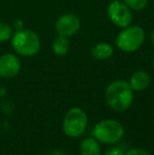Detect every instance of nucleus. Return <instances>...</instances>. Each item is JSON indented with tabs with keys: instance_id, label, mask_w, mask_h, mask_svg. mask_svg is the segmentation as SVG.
<instances>
[{
	"instance_id": "423d86ee",
	"label": "nucleus",
	"mask_w": 154,
	"mask_h": 155,
	"mask_svg": "<svg viewBox=\"0 0 154 155\" xmlns=\"http://www.w3.org/2000/svg\"><path fill=\"white\" fill-rule=\"evenodd\" d=\"M107 14L110 20L121 29L130 25L132 22V10L120 0L110 2L107 8Z\"/></svg>"
},
{
	"instance_id": "4468645a",
	"label": "nucleus",
	"mask_w": 154,
	"mask_h": 155,
	"mask_svg": "<svg viewBox=\"0 0 154 155\" xmlns=\"http://www.w3.org/2000/svg\"><path fill=\"white\" fill-rule=\"evenodd\" d=\"M132 11H143L148 4V0H123Z\"/></svg>"
},
{
	"instance_id": "f257e3e1",
	"label": "nucleus",
	"mask_w": 154,
	"mask_h": 155,
	"mask_svg": "<svg viewBox=\"0 0 154 155\" xmlns=\"http://www.w3.org/2000/svg\"><path fill=\"white\" fill-rule=\"evenodd\" d=\"M105 98L112 110L123 112L131 107L134 94L129 82L125 80H115L107 87Z\"/></svg>"
},
{
	"instance_id": "ddd939ff",
	"label": "nucleus",
	"mask_w": 154,
	"mask_h": 155,
	"mask_svg": "<svg viewBox=\"0 0 154 155\" xmlns=\"http://www.w3.org/2000/svg\"><path fill=\"white\" fill-rule=\"evenodd\" d=\"M13 36V30L10 25L0 22V42H5Z\"/></svg>"
},
{
	"instance_id": "20e7f679",
	"label": "nucleus",
	"mask_w": 154,
	"mask_h": 155,
	"mask_svg": "<svg viewBox=\"0 0 154 155\" xmlns=\"http://www.w3.org/2000/svg\"><path fill=\"white\" fill-rule=\"evenodd\" d=\"M123 127L119 121L114 119H103L95 124L93 129V136L96 140L107 145L116 143L123 138Z\"/></svg>"
},
{
	"instance_id": "1a4fd4ad",
	"label": "nucleus",
	"mask_w": 154,
	"mask_h": 155,
	"mask_svg": "<svg viewBox=\"0 0 154 155\" xmlns=\"http://www.w3.org/2000/svg\"><path fill=\"white\" fill-rule=\"evenodd\" d=\"M150 81L151 78L149 74L147 72L143 71V70H139V71H136L132 74V76L130 77L129 84L131 86L133 91L140 92V91H144L148 88Z\"/></svg>"
},
{
	"instance_id": "6e6552de",
	"label": "nucleus",
	"mask_w": 154,
	"mask_h": 155,
	"mask_svg": "<svg viewBox=\"0 0 154 155\" xmlns=\"http://www.w3.org/2000/svg\"><path fill=\"white\" fill-rule=\"evenodd\" d=\"M20 69V60L16 55L8 53L0 56V77L11 79L18 75Z\"/></svg>"
},
{
	"instance_id": "a211bd4d",
	"label": "nucleus",
	"mask_w": 154,
	"mask_h": 155,
	"mask_svg": "<svg viewBox=\"0 0 154 155\" xmlns=\"http://www.w3.org/2000/svg\"><path fill=\"white\" fill-rule=\"evenodd\" d=\"M151 41H152V45L154 47V31L152 32V34H151Z\"/></svg>"
},
{
	"instance_id": "6ab92c4d",
	"label": "nucleus",
	"mask_w": 154,
	"mask_h": 155,
	"mask_svg": "<svg viewBox=\"0 0 154 155\" xmlns=\"http://www.w3.org/2000/svg\"><path fill=\"white\" fill-rule=\"evenodd\" d=\"M152 64H153V70H154V59H153V63H152Z\"/></svg>"
},
{
	"instance_id": "f8f14e48",
	"label": "nucleus",
	"mask_w": 154,
	"mask_h": 155,
	"mask_svg": "<svg viewBox=\"0 0 154 155\" xmlns=\"http://www.w3.org/2000/svg\"><path fill=\"white\" fill-rule=\"evenodd\" d=\"M53 51L56 55L58 56H64L68 54L69 50H70V41H69L68 37L59 36L53 41Z\"/></svg>"
},
{
	"instance_id": "f3484780",
	"label": "nucleus",
	"mask_w": 154,
	"mask_h": 155,
	"mask_svg": "<svg viewBox=\"0 0 154 155\" xmlns=\"http://www.w3.org/2000/svg\"><path fill=\"white\" fill-rule=\"evenodd\" d=\"M52 155H66L64 153V152H60V151H56V152H54Z\"/></svg>"
},
{
	"instance_id": "2eb2a0df",
	"label": "nucleus",
	"mask_w": 154,
	"mask_h": 155,
	"mask_svg": "<svg viewBox=\"0 0 154 155\" xmlns=\"http://www.w3.org/2000/svg\"><path fill=\"white\" fill-rule=\"evenodd\" d=\"M105 155H125V152L118 146H113V147H110L106 150Z\"/></svg>"
},
{
	"instance_id": "7ed1b4c3",
	"label": "nucleus",
	"mask_w": 154,
	"mask_h": 155,
	"mask_svg": "<svg viewBox=\"0 0 154 155\" xmlns=\"http://www.w3.org/2000/svg\"><path fill=\"white\" fill-rule=\"evenodd\" d=\"M145 39L146 34L142 27L128 25L118 33L116 37V45L125 53H133L142 47Z\"/></svg>"
},
{
	"instance_id": "9d476101",
	"label": "nucleus",
	"mask_w": 154,
	"mask_h": 155,
	"mask_svg": "<svg viewBox=\"0 0 154 155\" xmlns=\"http://www.w3.org/2000/svg\"><path fill=\"white\" fill-rule=\"evenodd\" d=\"M113 47L108 42H99L91 50L93 58L96 60H107L113 55Z\"/></svg>"
},
{
	"instance_id": "dca6fc26",
	"label": "nucleus",
	"mask_w": 154,
	"mask_h": 155,
	"mask_svg": "<svg viewBox=\"0 0 154 155\" xmlns=\"http://www.w3.org/2000/svg\"><path fill=\"white\" fill-rule=\"evenodd\" d=\"M125 155H151L147 150L139 149V148H134V149H130Z\"/></svg>"
},
{
	"instance_id": "39448f33",
	"label": "nucleus",
	"mask_w": 154,
	"mask_h": 155,
	"mask_svg": "<svg viewBox=\"0 0 154 155\" xmlns=\"http://www.w3.org/2000/svg\"><path fill=\"white\" fill-rule=\"evenodd\" d=\"M88 126V116L80 108H72L64 115L62 129L69 137H79L84 134Z\"/></svg>"
},
{
	"instance_id": "0eeeda50",
	"label": "nucleus",
	"mask_w": 154,
	"mask_h": 155,
	"mask_svg": "<svg viewBox=\"0 0 154 155\" xmlns=\"http://www.w3.org/2000/svg\"><path fill=\"white\" fill-rule=\"evenodd\" d=\"M80 19L75 14H64L57 19L55 23V31L59 36L70 37L74 36L80 30Z\"/></svg>"
},
{
	"instance_id": "9b49d317",
	"label": "nucleus",
	"mask_w": 154,
	"mask_h": 155,
	"mask_svg": "<svg viewBox=\"0 0 154 155\" xmlns=\"http://www.w3.org/2000/svg\"><path fill=\"white\" fill-rule=\"evenodd\" d=\"M101 150L98 140L89 137L81 141L80 145V154L81 155H100Z\"/></svg>"
},
{
	"instance_id": "f03ea898",
	"label": "nucleus",
	"mask_w": 154,
	"mask_h": 155,
	"mask_svg": "<svg viewBox=\"0 0 154 155\" xmlns=\"http://www.w3.org/2000/svg\"><path fill=\"white\" fill-rule=\"evenodd\" d=\"M12 47L17 54L25 57L34 56L40 50V38L32 30L21 29L12 36Z\"/></svg>"
}]
</instances>
